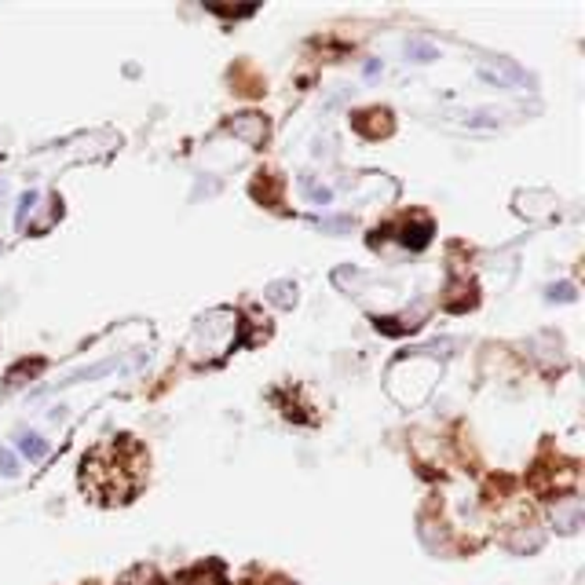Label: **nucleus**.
I'll return each mask as SVG.
<instances>
[{"mask_svg": "<svg viewBox=\"0 0 585 585\" xmlns=\"http://www.w3.org/2000/svg\"><path fill=\"white\" fill-rule=\"evenodd\" d=\"M553 523H556V530H563V535H574V530L581 527V501H578L574 494L556 498V505H553Z\"/></svg>", "mask_w": 585, "mask_h": 585, "instance_id": "f257e3e1", "label": "nucleus"}, {"mask_svg": "<svg viewBox=\"0 0 585 585\" xmlns=\"http://www.w3.org/2000/svg\"><path fill=\"white\" fill-rule=\"evenodd\" d=\"M231 136L245 139L249 146H260L263 139H268V121H263L260 114H242L231 121Z\"/></svg>", "mask_w": 585, "mask_h": 585, "instance_id": "f03ea898", "label": "nucleus"}, {"mask_svg": "<svg viewBox=\"0 0 585 585\" xmlns=\"http://www.w3.org/2000/svg\"><path fill=\"white\" fill-rule=\"evenodd\" d=\"M268 300L279 307H293L297 304V286L293 282H271L268 286Z\"/></svg>", "mask_w": 585, "mask_h": 585, "instance_id": "7ed1b4c3", "label": "nucleus"}, {"mask_svg": "<svg viewBox=\"0 0 585 585\" xmlns=\"http://www.w3.org/2000/svg\"><path fill=\"white\" fill-rule=\"evenodd\" d=\"M19 450L30 457V461H40L48 454V443L37 436V432H19Z\"/></svg>", "mask_w": 585, "mask_h": 585, "instance_id": "20e7f679", "label": "nucleus"}, {"mask_svg": "<svg viewBox=\"0 0 585 585\" xmlns=\"http://www.w3.org/2000/svg\"><path fill=\"white\" fill-rule=\"evenodd\" d=\"M114 366H118V359H106V362H99V366H92V369H81V374H74V377H66V381H59V385H77V381H92V377H102V374H111Z\"/></svg>", "mask_w": 585, "mask_h": 585, "instance_id": "39448f33", "label": "nucleus"}, {"mask_svg": "<svg viewBox=\"0 0 585 585\" xmlns=\"http://www.w3.org/2000/svg\"><path fill=\"white\" fill-rule=\"evenodd\" d=\"M300 183H304V194H307L315 205H330V201H333V191H330V187H318V183H311L307 176H304Z\"/></svg>", "mask_w": 585, "mask_h": 585, "instance_id": "423d86ee", "label": "nucleus"}, {"mask_svg": "<svg viewBox=\"0 0 585 585\" xmlns=\"http://www.w3.org/2000/svg\"><path fill=\"white\" fill-rule=\"evenodd\" d=\"M406 56H413V63H432V59H439L436 48H432V44H421V40H413V44L406 48Z\"/></svg>", "mask_w": 585, "mask_h": 585, "instance_id": "0eeeda50", "label": "nucleus"}, {"mask_svg": "<svg viewBox=\"0 0 585 585\" xmlns=\"http://www.w3.org/2000/svg\"><path fill=\"white\" fill-rule=\"evenodd\" d=\"M33 205H37V191H26V194L19 198V208H15V224H19V227L26 224V212H33Z\"/></svg>", "mask_w": 585, "mask_h": 585, "instance_id": "6e6552de", "label": "nucleus"}, {"mask_svg": "<svg viewBox=\"0 0 585 585\" xmlns=\"http://www.w3.org/2000/svg\"><path fill=\"white\" fill-rule=\"evenodd\" d=\"M0 475H19V461H15V454L4 450V447H0Z\"/></svg>", "mask_w": 585, "mask_h": 585, "instance_id": "1a4fd4ad", "label": "nucleus"}, {"mask_svg": "<svg viewBox=\"0 0 585 585\" xmlns=\"http://www.w3.org/2000/svg\"><path fill=\"white\" fill-rule=\"evenodd\" d=\"M545 297H549V300H574V286H571V282L549 286V289H545Z\"/></svg>", "mask_w": 585, "mask_h": 585, "instance_id": "9d476101", "label": "nucleus"}, {"mask_svg": "<svg viewBox=\"0 0 585 585\" xmlns=\"http://www.w3.org/2000/svg\"><path fill=\"white\" fill-rule=\"evenodd\" d=\"M538 545H542V535H538V530H530V535L512 538V549H538Z\"/></svg>", "mask_w": 585, "mask_h": 585, "instance_id": "9b49d317", "label": "nucleus"}, {"mask_svg": "<svg viewBox=\"0 0 585 585\" xmlns=\"http://www.w3.org/2000/svg\"><path fill=\"white\" fill-rule=\"evenodd\" d=\"M348 227H351L348 220H326V224H323V231H348Z\"/></svg>", "mask_w": 585, "mask_h": 585, "instance_id": "f8f14e48", "label": "nucleus"}, {"mask_svg": "<svg viewBox=\"0 0 585 585\" xmlns=\"http://www.w3.org/2000/svg\"><path fill=\"white\" fill-rule=\"evenodd\" d=\"M362 74H366V77H377V74H381V63H377V59H369V63L362 66Z\"/></svg>", "mask_w": 585, "mask_h": 585, "instance_id": "ddd939ff", "label": "nucleus"}, {"mask_svg": "<svg viewBox=\"0 0 585 585\" xmlns=\"http://www.w3.org/2000/svg\"><path fill=\"white\" fill-rule=\"evenodd\" d=\"M180 585H183V581H180Z\"/></svg>", "mask_w": 585, "mask_h": 585, "instance_id": "4468645a", "label": "nucleus"}]
</instances>
